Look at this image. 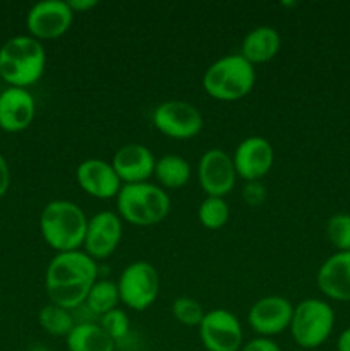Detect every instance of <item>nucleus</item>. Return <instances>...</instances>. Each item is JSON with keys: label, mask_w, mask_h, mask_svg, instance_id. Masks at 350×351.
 <instances>
[{"label": "nucleus", "mask_w": 350, "mask_h": 351, "mask_svg": "<svg viewBox=\"0 0 350 351\" xmlns=\"http://www.w3.org/2000/svg\"><path fill=\"white\" fill-rule=\"evenodd\" d=\"M98 324L110 338L115 341V345L119 346L120 343L126 341L130 335V319L127 315L126 311L122 308H113V311L106 312L105 315L98 319Z\"/></svg>", "instance_id": "obj_26"}, {"label": "nucleus", "mask_w": 350, "mask_h": 351, "mask_svg": "<svg viewBox=\"0 0 350 351\" xmlns=\"http://www.w3.org/2000/svg\"><path fill=\"white\" fill-rule=\"evenodd\" d=\"M36 117V101L30 89L7 88L0 93V129L17 134L26 130Z\"/></svg>", "instance_id": "obj_17"}, {"label": "nucleus", "mask_w": 350, "mask_h": 351, "mask_svg": "<svg viewBox=\"0 0 350 351\" xmlns=\"http://www.w3.org/2000/svg\"><path fill=\"white\" fill-rule=\"evenodd\" d=\"M153 125L158 132L170 139L187 141L201 132L205 119L192 103L168 99L153 110Z\"/></svg>", "instance_id": "obj_8"}, {"label": "nucleus", "mask_w": 350, "mask_h": 351, "mask_svg": "<svg viewBox=\"0 0 350 351\" xmlns=\"http://www.w3.org/2000/svg\"><path fill=\"white\" fill-rule=\"evenodd\" d=\"M237 177L244 182H256L266 177L275 163V149L266 137L250 136L240 141L232 154Z\"/></svg>", "instance_id": "obj_14"}, {"label": "nucleus", "mask_w": 350, "mask_h": 351, "mask_svg": "<svg viewBox=\"0 0 350 351\" xmlns=\"http://www.w3.org/2000/svg\"><path fill=\"white\" fill-rule=\"evenodd\" d=\"M98 263L84 250L55 254L45 271V291L50 304L74 311L98 281Z\"/></svg>", "instance_id": "obj_1"}, {"label": "nucleus", "mask_w": 350, "mask_h": 351, "mask_svg": "<svg viewBox=\"0 0 350 351\" xmlns=\"http://www.w3.org/2000/svg\"><path fill=\"white\" fill-rule=\"evenodd\" d=\"M120 304V295L119 288H117L115 281L110 280H98L93 285L91 291L88 293L84 305L96 315V317H102L106 312L113 311V308L119 307Z\"/></svg>", "instance_id": "obj_23"}, {"label": "nucleus", "mask_w": 350, "mask_h": 351, "mask_svg": "<svg viewBox=\"0 0 350 351\" xmlns=\"http://www.w3.org/2000/svg\"><path fill=\"white\" fill-rule=\"evenodd\" d=\"M88 219L86 213L75 202L67 199H55L41 209L38 223L45 243L60 254L81 250Z\"/></svg>", "instance_id": "obj_3"}, {"label": "nucleus", "mask_w": 350, "mask_h": 351, "mask_svg": "<svg viewBox=\"0 0 350 351\" xmlns=\"http://www.w3.org/2000/svg\"><path fill=\"white\" fill-rule=\"evenodd\" d=\"M335 328V311L319 298H305L294 307L290 321L292 339L304 350H316L328 341Z\"/></svg>", "instance_id": "obj_6"}, {"label": "nucleus", "mask_w": 350, "mask_h": 351, "mask_svg": "<svg viewBox=\"0 0 350 351\" xmlns=\"http://www.w3.org/2000/svg\"><path fill=\"white\" fill-rule=\"evenodd\" d=\"M75 180L86 194L102 201L117 197L122 189V182L113 170L112 161L102 158H88L81 161L75 170Z\"/></svg>", "instance_id": "obj_15"}, {"label": "nucleus", "mask_w": 350, "mask_h": 351, "mask_svg": "<svg viewBox=\"0 0 350 351\" xmlns=\"http://www.w3.org/2000/svg\"><path fill=\"white\" fill-rule=\"evenodd\" d=\"M67 3L74 14L88 12V10L95 9V7L98 5V2H96V0H71V2H67Z\"/></svg>", "instance_id": "obj_31"}, {"label": "nucleus", "mask_w": 350, "mask_h": 351, "mask_svg": "<svg viewBox=\"0 0 350 351\" xmlns=\"http://www.w3.org/2000/svg\"><path fill=\"white\" fill-rule=\"evenodd\" d=\"M237 171L232 156L220 147L205 151L198 161V182L206 195L226 197L237 184Z\"/></svg>", "instance_id": "obj_11"}, {"label": "nucleus", "mask_w": 350, "mask_h": 351, "mask_svg": "<svg viewBox=\"0 0 350 351\" xmlns=\"http://www.w3.org/2000/svg\"><path fill=\"white\" fill-rule=\"evenodd\" d=\"M240 351H283L280 348L278 343H275L271 338H257L250 339V341L244 343V346L240 348Z\"/></svg>", "instance_id": "obj_29"}, {"label": "nucleus", "mask_w": 350, "mask_h": 351, "mask_svg": "<svg viewBox=\"0 0 350 351\" xmlns=\"http://www.w3.org/2000/svg\"><path fill=\"white\" fill-rule=\"evenodd\" d=\"M115 201L120 219L141 228L160 225L172 208L168 192L153 182L122 185Z\"/></svg>", "instance_id": "obj_4"}, {"label": "nucleus", "mask_w": 350, "mask_h": 351, "mask_svg": "<svg viewBox=\"0 0 350 351\" xmlns=\"http://www.w3.org/2000/svg\"><path fill=\"white\" fill-rule=\"evenodd\" d=\"M124 221L115 211H100L88 219L82 250L96 263L108 259L122 242Z\"/></svg>", "instance_id": "obj_12"}, {"label": "nucleus", "mask_w": 350, "mask_h": 351, "mask_svg": "<svg viewBox=\"0 0 350 351\" xmlns=\"http://www.w3.org/2000/svg\"><path fill=\"white\" fill-rule=\"evenodd\" d=\"M281 48V36L275 27L256 26L244 36L240 55L253 65L273 60Z\"/></svg>", "instance_id": "obj_19"}, {"label": "nucleus", "mask_w": 350, "mask_h": 351, "mask_svg": "<svg viewBox=\"0 0 350 351\" xmlns=\"http://www.w3.org/2000/svg\"><path fill=\"white\" fill-rule=\"evenodd\" d=\"M192 168L185 158L178 154H165L158 158L154 165L153 177L156 178V184L165 191H177L191 180Z\"/></svg>", "instance_id": "obj_21"}, {"label": "nucleus", "mask_w": 350, "mask_h": 351, "mask_svg": "<svg viewBox=\"0 0 350 351\" xmlns=\"http://www.w3.org/2000/svg\"><path fill=\"white\" fill-rule=\"evenodd\" d=\"M134 351H143V350H134Z\"/></svg>", "instance_id": "obj_33"}, {"label": "nucleus", "mask_w": 350, "mask_h": 351, "mask_svg": "<svg viewBox=\"0 0 350 351\" xmlns=\"http://www.w3.org/2000/svg\"><path fill=\"white\" fill-rule=\"evenodd\" d=\"M294 305L281 295H268L250 305L247 324L261 338H273L290 328Z\"/></svg>", "instance_id": "obj_13"}, {"label": "nucleus", "mask_w": 350, "mask_h": 351, "mask_svg": "<svg viewBox=\"0 0 350 351\" xmlns=\"http://www.w3.org/2000/svg\"><path fill=\"white\" fill-rule=\"evenodd\" d=\"M242 199L250 208H257V206L263 204L266 201V187L263 185V182H246L242 189Z\"/></svg>", "instance_id": "obj_28"}, {"label": "nucleus", "mask_w": 350, "mask_h": 351, "mask_svg": "<svg viewBox=\"0 0 350 351\" xmlns=\"http://www.w3.org/2000/svg\"><path fill=\"white\" fill-rule=\"evenodd\" d=\"M10 187V168L3 154L0 153V199L9 192Z\"/></svg>", "instance_id": "obj_30"}, {"label": "nucleus", "mask_w": 350, "mask_h": 351, "mask_svg": "<svg viewBox=\"0 0 350 351\" xmlns=\"http://www.w3.org/2000/svg\"><path fill=\"white\" fill-rule=\"evenodd\" d=\"M336 351H350V328H347L336 341Z\"/></svg>", "instance_id": "obj_32"}, {"label": "nucleus", "mask_w": 350, "mask_h": 351, "mask_svg": "<svg viewBox=\"0 0 350 351\" xmlns=\"http://www.w3.org/2000/svg\"><path fill=\"white\" fill-rule=\"evenodd\" d=\"M198 219L208 230L223 228L230 219L229 202L225 201V197L206 195L198 208Z\"/></svg>", "instance_id": "obj_24"}, {"label": "nucleus", "mask_w": 350, "mask_h": 351, "mask_svg": "<svg viewBox=\"0 0 350 351\" xmlns=\"http://www.w3.org/2000/svg\"><path fill=\"white\" fill-rule=\"evenodd\" d=\"M74 12L65 0H43L27 10L26 27L38 41L57 40L72 26Z\"/></svg>", "instance_id": "obj_10"}, {"label": "nucleus", "mask_w": 350, "mask_h": 351, "mask_svg": "<svg viewBox=\"0 0 350 351\" xmlns=\"http://www.w3.org/2000/svg\"><path fill=\"white\" fill-rule=\"evenodd\" d=\"M115 283L119 288L120 304L134 312L150 308L156 302L161 288L160 274L148 261H134L124 267Z\"/></svg>", "instance_id": "obj_7"}, {"label": "nucleus", "mask_w": 350, "mask_h": 351, "mask_svg": "<svg viewBox=\"0 0 350 351\" xmlns=\"http://www.w3.org/2000/svg\"><path fill=\"white\" fill-rule=\"evenodd\" d=\"M172 315L175 321L187 328H199L206 311L196 298L191 297H178L175 298L170 307Z\"/></svg>", "instance_id": "obj_25"}, {"label": "nucleus", "mask_w": 350, "mask_h": 351, "mask_svg": "<svg viewBox=\"0 0 350 351\" xmlns=\"http://www.w3.org/2000/svg\"><path fill=\"white\" fill-rule=\"evenodd\" d=\"M326 239L338 252H350V215L336 213L326 223Z\"/></svg>", "instance_id": "obj_27"}, {"label": "nucleus", "mask_w": 350, "mask_h": 351, "mask_svg": "<svg viewBox=\"0 0 350 351\" xmlns=\"http://www.w3.org/2000/svg\"><path fill=\"white\" fill-rule=\"evenodd\" d=\"M319 291L335 302H350V252H335L316 274Z\"/></svg>", "instance_id": "obj_18"}, {"label": "nucleus", "mask_w": 350, "mask_h": 351, "mask_svg": "<svg viewBox=\"0 0 350 351\" xmlns=\"http://www.w3.org/2000/svg\"><path fill=\"white\" fill-rule=\"evenodd\" d=\"M69 351H115L117 345L98 322L75 324L65 338Z\"/></svg>", "instance_id": "obj_20"}, {"label": "nucleus", "mask_w": 350, "mask_h": 351, "mask_svg": "<svg viewBox=\"0 0 350 351\" xmlns=\"http://www.w3.org/2000/svg\"><path fill=\"white\" fill-rule=\"evenodd\" d=\"M154 165L156 158L153 151L139 143L124 144L112 158V167L119 175L122 185L150 182L154 173Z\"/></svg>", "instance_id": "obj_16"}, {"label": "nucleus", "mask_w": 350, "mask_h": 351, "mask_svg": "<svg viewBox=\"0 0 350 351\" xmlns=\"http://www.w3.org/2000/svg\"><path fill=\"white\" fill-rule=\"evenodd\" d=\"M47 51L41 41L30 34L9 38L0 47V81L10 88H31L45 74Z\"/></svg>", "instance_id": "obj_2"}, {"label": "nucleus", "mask_w": 350, "mask_h": 351, "mask_svg": "<svg viewBox=\"0 0 350 351\" xmlns=\"http://www.w3.org/2000/svg\"><path fill=\"white\" fill-rule=\"evenodd\" d=\"M256 69L240 53L223 55L213 62L202 75V88L218 101H239L253 91Z\"/></svg>", "instance_id": "obj_5"}, {"label": "nucleus", "mask_w": 350, "mask_h": 351, "mask_svg": "<svg viewBox=\"0 0 350 351\" xmlns=\"http://www.w3.org/2000/svg\"><path fill=\"white\" fill-rule=\"evenodd\" d=\"M38 324L41 326L45 332L55 338H67L69 332L74 329L75 321L72 311L64 307H58L55 304H47L41 307L38 314Z\"/></svg>", "instance_id": "obj_22"}, {"label": "nucleus", "mask_w": 350, "mask_h": 351, "mask_svg": "<svg viewBox=\"0 0 350 351\" xmlns=\"http://www.w3.org/2000/svg\"><path fill=\"white\" fill-rule=\"evenodd\" d=\"M198 331L206 351H240L244 346L242 324L239 317L226 308L206 312Z\"/></svg>", "instance_id": "obj_9"}]
</instances>
